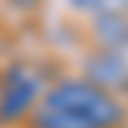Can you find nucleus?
Wrapping results in <instances>:
<instances>
[{"label": "nucleus", "mask_w": 128, "mask_h": 128, "mask_svg": "<svg viewBox=\"0 0 128 128\" xmlns=\"http://www.w3.org/2000/svg\"><path fill=\"white\" fill-rule=\"evenodd\" d=\"M42 104L66 111V114H76L94 128H118L125 121V111L114 100V94L90 83V80H59L56 86L45 90Z\"/></svg>", "instance_id": "f257e3e1"}, {"label": "nucleus", "mask_w": 128, "mask_h": 128, "mask_svg": "<svg viewBox=\"0 0 128 128\" xmlns=\"http://www.w3.org/2000/svg\"><path fill=\"white\" fill-rule=\"evenodd\" d=\"M38 111V76L24 62H10L0 80V125H14Z\"/></svg>", "instance_id": "f03ea898"}, {"label": "nucleus", "mask_w": 128, "mask_h": 128, "mask_svg": "<svg viewBox=\"0 0 128 128\" xmlns=\"http://www.w3.org/2000/svg\"><path fill=\"white\" fill-rule=\"evenodd\" d=\"M83 80H90V83H97V86H114V83H121L125 86L128 80V66H125V52H111V48H100V52H94V56H86V62H83Z\"/></svg>", "instance_id": "7ed1b4c3"}, {"label": "nucleus", "mask_w": 128, "mask_h": 128, "mask_svg": "<svg viewBox=\"0 0 128 128\" xmlns=\"http://www.w3.org/2000/svg\"><path fill=\"white\" fill-rule=\"evenodd\" d=\"M94 38L111 52H125L128 48V14H121V10L97 14L94 18Z\"/></svg>", "instance_id": "20e7f679"}, {"label": "nucleus", "mask_w": 128, "mask_h": 128, "mask_svg": "<svg viewBox=\"0 0 128 128\" xmlns=\"http://www.w3.org/2000/svg\"><path fill=\"white\" fill-rule=\"evenodd\" d=\"M31 128H94V125H86L83 118H76V114H66V111L38 104V111L31 114Z\"/></svg>", "instance_id": "39448f33"}, {"label": "nucleus", "mask_w": 128, "mask_h": 128, "mask_svg": "<svg viewBox=\"0 0 128 128\" xmlns=\"http://www.w3.org/2000/svg\"><path fill=\"white\" fill-rule=\"evenodd\" d=\"M118 4L121 0H69V7L73 10H90V14H107V10H118Z\"/></svg>", "instance_id": "423d86ee"}, {"label": "nucleus", "mask_w": 128, "mask_h": 128, "mask_svg": "<svg viewBox=\"0 0 128 128\" xmlns=\"http://www.w3.org/2000/svg\"><path fill=\"white\" fill-rule=\"evenodd\" d=\"M125 90H128V80H125Z\"/></svg>", "instance_id": "0eeeda50"}]
</instances>
